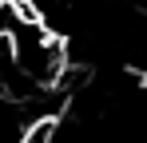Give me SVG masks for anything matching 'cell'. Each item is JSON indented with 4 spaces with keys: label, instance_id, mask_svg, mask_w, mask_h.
I'll return each mask as SVG.
<instances>
[{
    "label": "cell",
    "instance_id": "7a4b0ae2",
    "mask_svg": "<svg viewBox=\"0 0 147 143\" xmlns=\"http://www.w3.org/2000/svg\"><path fill=\"white\" fill-rule=\"evenodd\" d=\"M24 16H36V12L28 8L24 0H0V40H8Z\"/></svg>",
    "mask_w": 147,
    "mask_h": 143
},
{
    "label": "cell",
    "instance_id": "3957f363",
    "mask_svg": "<svg viewBox=\"0 0 147 143\" xmlns=\"http://www.w3.org/2000/svg\"><path fill=\"white\" fill-rule=\"evenodd\" d=\"M20 143H52V119H36V123L24 131Z\"/></svg>",
    "mask_w": 147,
    "mask_h": 143
},
{
    "label": "cell",
    "instance_id": "6da1fadb",
    "mask_svg": "<svg viewBox=\"0 0 147 143\" xmlns=\"http://www.w3.org/2000/svg\"><path fill=\"white\" fill-rule=\"evenodd\" d=\"M8 64L32 88H60L68 76V40L40 16H24L8 36Z\"/></svg>",
    "mask_w": 147,
    "mask_h": 143
}]
</instances>
